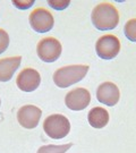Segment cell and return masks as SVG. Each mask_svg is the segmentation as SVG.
Segmentation results:
<instances>
[{"label":"cell","instance_id":"cell-1","mask_svg":"<svg viewBox=\"0 0 136 153\" xmlns=\"http://www.w3.org/2000/svg\"><path fill=\"white\" fill-rule=\"evenodd\" d=\"M93 25L99 31H109L119 24V13L110 2H101L93 8L91 14Z\"/></svg>","mask_w":136,"mask_h":153},{"label":"cell","instance_id":"cell-2","mask_svg":"<svg viewBox=\"0 0 136 153\" xmlns=\"http://www.w3.org/2000/svg\"><path fill=\"white\" fill-rule=\"evenodd\" d=\"M90 67L87 65H69L58 68L54 73V82L60 88H66L81 82L86 76Z\"/></svg>","mask_w":136,"mask_h":153},{"label":"cell","instance_id":"cell-3","mask_svg":"<svg viewBox=\"0 0 136 153\" xmlns=\"http://www.w3.org/2000/svg\"><path fill=\"white\" fill-rule=\"evenodd\" d=\"M44 133L54 140L65 138L71 131V123L64 115L54 114L47 117L43 121Z\"/></svg>","mask_w":136,"mask_h":153},{"label":"cell","instance_id":"cell-4","mask_svg":"<svg viewBox=\"0 0 136 153\" xmlns=\"http://www.w3.org/2000/svg\"><path fill=\"white\" fill-rule=\"evenodd\" d=\"M61 51H62V47L59 40H57L56 38H51V36L40 40L36 47L38 57L42 61L48 62V64L58 60L61 56Z\"/></svg>","mask_w":136,"mask_h":153},{"label":"cell","instance_id":"cell-5","mask_svg":"<svg viewBox=\"0 0 136 153\" xmlns=\"http://www.w3.org/2000/svg\"><path fill=\"white\" fill-rule=\"evenodd\" d=\"M97 55L104 60L116 58L120 51V41L114 34H106L98 39L95 43Z\"/></svg>","mask_w":136,"mask_h":153},{"label":"cell","instance_id":"cell-6","mask_svg":"<svg viewBox=\"0 0 136 153\" xmlns=\"http://www.w3.org/2000/svg\"><path fill=\"white\" fill-rule=\"evenodd\" d=\"M31 27L38 33H47L52 30L54 19L52 14L45 8H35L28 17Z\"/></svg>","mask_w":136,"mask_h":153},{"label":"cell","instance_id":"cell-7","mask_svg":"<svg viewBox=\"0 0 136 153\" xmlns=\"http://www.w3.org/2000/svg\"><path fill=\"white\" fill-rule=\"evenodd\" d=\"M91 102V93L85 88H77L66 94L65 104L73 111H82Z\"/></svg>","mask_w":136,"mask_h":153},{"label":"cell","instance_id":"cell-8","mask_svg":"<svg viewBox=\"0 0 136 153\" xmlns=\"http://www.w3.org/2000/svg\"><path fill=\"white\" fill-rule=\"evenodd\" d=\"M42 116V110L33 104H26L17 111V120L19 125L26 128L33 129L39 125L40 119Z\"/></svg>","mask_w":136,"mask_h":153},{"label":"cell","instance_id":"cell-9","mask_svg":"<svg viewBox=\"0 0 136 153\" xmlns=\"http://www.w3.org/2000/svg\"><path fill=\"white\" fill-rule=\"evenodd\" d=\"M41 75L34 68H24L16 78V84L23 92H33L40 86Z\"/></svg>","mask_w":136,"mask_h":153},{"label":"cell","instance_id":"cell-10","mask_svg":"<svg viewBox=\"0 0 136 153\" xmlns=\"http://www.w3.org/2000/svg\"><path fill=\"white\" fill-rule=\"evenodd\" d=\"M97 99L99 102L108 107H114L118 103L120 99V92L118 86L111 82H104L99 85L97 90Z\"/></svg>","mask_w":136,"mask_h":153},{"label":"cell","instance_id":"cell-11","mask_svg":"<svg viewBox=\"0 0 136 153\" xmlns=\"http://www.w3.org/2000/svg\"><path fill=\"white\" fill-rule=\"evenodd\" d=\"M22 62V57H8L0 59V82L10 81L15 71L19 68Z\"/></svg>","mask_w":136,"mask_h":153},{"label":"cell","instance_id":"cell-12","mask_svg":"<svg viewBox=\"0 0 136 153\" xmlns=\"http://www.w3.org/2000/svg\"><path fill=\"white\" fill-rule=\"evenodd\" d=\"M87 120L93 128H97V129L103 128L109 123V112L104 108L94 107L88 111Z\"/></svg>","mask_w":136,"mask_h":153},{"label":"cell","instance_id":"cell-13","mask_svg":"<svg viewBox=\"0 0 136 153\" xmlns=\"http://www.w3.org/2000/svg\"><path fill=\"white\" fill-rule=\"evenodd\" d=\"M71 146H73V143L61 144V145H54V144L42 145V146L38 150L36 153H66Z\"/></svg>","mask_w":136,"mask_h":153},{"label":"cell","instance_id":"cell-14","mask_svg":"<svg viewBox=\"0 0 136 153\" xmlns=\"http://www.w3.org/2000/svg\"><path fill=\"white\" fill-rule=\"evenodd\" d=\"M124 34L132 42H136V18H132L124 26Z\"/></svg>","mask_w":136,"mask_h":153},{"label":"cell","instance_id":"cell-15","mask_svg":"<svg viewBox=\"0 0 136 153\" xmlns=\"http://www.w3.org/2000/svg\"><path fill=\"white\" fill-rule=\"evenodd\" d=\"M9 45V35L5 30L0 28V55L4 53Z\"/></svg>","mask_w":136,"mask_h":153},{"label":"cell","instance_id":"cell-16","mask_svg":"<svg viewBox=\"0 0 136 153\" xmlns=\"http://www.w3.org/2000/svg\"><path fill=\"white\" fill-rule=\"evenodd\" d=\"M48 5L56 10H64L71 5V1L69 0H59V1L58 0H52V1H48Z\"/></svg>","mask_w":136,"mask_h":153},{"label":"cell","instance_id":"cell-17","mask_svg":"<svg viewBox=\"0 0 136 153\" xmlns=\"http://www.w3.org/2000/svg\"><path fill=\"white\" fill-rule=\"evenodd\" d=\"M34 0H15L13 1V5L16 6L18 9H28L34 5Z\"/></svg>","mask_w":136,"mask_h":153},{"label":"cell","instance_id":"cell-18","mask_svg":"<svg viewBox=\"0 0 136 153\" xmlns=\"http://www.w3.org/2000/svg\"><path fill=\"white\" fill-rule=\"evenodd\" d=\"M0 104H1V100H0Z\"/></svg>","mask_w":136,"mask_h":153}]
</instances>
